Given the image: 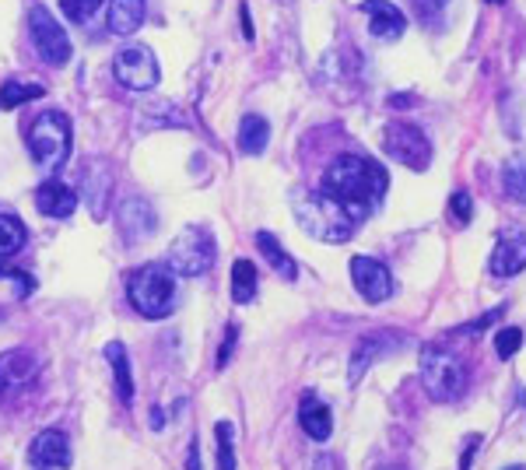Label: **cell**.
<instances>
[{
	"instance_id": "1",
	"label": "cell",
	"mask_w": 526,
	"mask_h": 470,
	"mask_svg": "<svg viewBox=\"0 0 526 470\" xmlns=\"http://www.w3.org/2000/svg\"><path fill=\"white\" fill-rule=\"evenodd\" d=\"M386 186L390 176L376 158H362V155H341L337 162L327 165L323 172V193L334 197L344 211L351 214V221H365L386 197Z\"/></svg>"
},
{
	"instance_id": "2",
	"label": "cell",
	"mask_w": 526,
	"mask_h": 470,
	"mask_svg": "<svg viewBox=\"0 0 526 470\" xmlns=\"http://www.w3.org/2000/svg\"><path fill=\"white\" fill-rule=\"evenodd\" d=\"M127 299L148 320H165L176 309V274L169 264H144L127 278Z\"/></svg>"
},
{
	"instance_id": "3",
	"label": "cell",
	"mask_w": 526,
	"mask_h": 470,
	"mask_svg": "<svg viewBox=\"0 0 526 470\" xmlns=\"http://www.w3.org/2000/svg\"><path fill=\"white\" fill-rule=\"evenodd\" d=\"M295 221L302 225V232H309L320 243H348L351 232H355L351 214L323 190L295 200Z\"/></svg>"
},
{
	"instance_id": "4",
	"label": "cell",
	"mask_w": 526,
	"mask_h": 470,
	"mask_svg": "<svg viewBox=\"0 0 526 470\" xmlns=\"http://www.w3.org/2000/svg\"><path fill=\"white\" fill-rule=\"evenodd\" d=\"M71 137V120L64 113L50 109V113L36 116L29 127V155L36 169L46 172V176L64 169L67 155H71Z\"/></svg>"
},
{
	"instance_id": "5",
	"label": "cell",
	"mask_w": 526,
	"mask_h": 470,
	"mask_svg": "<svg viewBox=\"0 0 526 470\" xmlns=\"http://www.w3.org/2000/svg\"><path fill=\"white\" fill-rule=\"evenodd\" d=\"M421 383L432 393V400L439 404H453L467 390V369L453 351L439 348V344H428L421 348Z\"/></svg>"
},
{
	"instance_id": "6",
	"label": "cell",
	"mask_w": 526,
	"mask_h": 470,
	"mask_svg": "<svg viewBox=\"0 0 526 470\" xmlns=\"http://www.w3.org/2000/svg\"><path fill=\"white\" fill-rule=\"evenodd\" d=\"M169 271L176 278H197V274H207L214 264V235L207 228H183L176 235V243L169 246V257H165Z\"/></svg>"
},
{
	"instance_id": "7",
	"label": "cell",
	"mask_w": 526,
	"mask_h": 470,
	"mask_svg": "<svg viewBox=\"0 0 526 470\" xmlns=\"http://www.w3.org/2000/svg\"><path fill=\"white\" fill-rule=\"evenodd\" d=\"M383 148L393 162L407 165L411 172H425L428 165H432V141H428L418 123H407V120L390 123V127L383 130Z\"/></svg>"
},
{
	"instance_id": "8",
	"label": "cell",
	"mask_w": 526,
	"mask_h": 470,
	"mask_svg": "<svg viewBox=\"0 0 526 470\" xmlns=\"http://www.w3.org/2000/svg\"><path fill=\"white\" fill-rule=\"evenodd\" d=\"M29 36L36 53L50 67H64L71 60V39H67L64 25L57 22L50 8H32L29 11Z\"/></svg>"
},
{
	"instance_id": "9",
	"label": "cell",
	"mask_w": 526,
	"mask_h": 470,
	"mask_svg": "<svg viewBox=\"0 0 526 470\" xmlns=\"http://www.w3.org/2000/svg\"><path fill=\"white\" fill-rule=\"evenodd\" d=\"M113 74L130 92H151V88L158 85V60L155 53H151V46L134 43L127 46V50H120L113 60Z\"/></svg>"
},
{
	"instance_id": "10",
	"label": "cell",
	"mask_w": 526,
	"mask_h": 470,
	"mask_svg": "<svg viewBox=\"0 0 526 470\" xmlns=\"http://www.w3.org/2000/svg\"><path fill=\"white\" fill-rule=\"evenodd\" d=\"M39 376V358L29 348H15L0 355V404L18 400Z\"/></svg>"
},
{
	"instance_id": "11",
	"label": "cell",
	"mask_w": 526,
	"mask_h": 470,
	"mask_svg": "<svg viewBox=\"0 0 526 470\" xmlns=\"http://www.w3.org/2000/svg\"><path fill=\"white\" fill-rule=\"evenodd\" d=\"M32 470H67L71 467V439L60 428H46L32 439L29 446Z\"/></svg>"
},
{
	"instance_id": "12",
	"label": "cell",
	"mask_w": 526,
	"mask_h": 470,
	"mask_svg": "<svg viewBox=\"0 0 526 470\" xmlns=\"http://www.w3.org/2000/svg\"><path fill=\"white\" fill-rule=\"evenodd\" d=\"M351 281L365 295V302H386L393 295V274L386 264L372 257H355L351 260Z\"/></svg>"
},
{
	"instance_id": "13",
	"label": "cell",
	"mask_w": 526,
	"mask_h": 470,
	"mask_svg": "<svg viewBox=\"0 0 526 470\" xmlns=\"http://www.w3.org/2000/svg\"><path fill=\"white\" fill-rule=\"evenodd\" d=\"M362 15L369 18V32L372 39H383V43H393L407 32V18L397 4L390 0H365L362 4Z\"/></svg>"
},
{
	"instance_id": "14",
	"label": "cell",
	"mask_w": 526,
	"mask_h": 470,
	"mask_svg": "<svg viewBox=\"0 0 526 470\" xmlns=\"http://www.w3.org/2000/svg\"><path fill=\"white\" fill-rule=\"evenodd\" d=\"M116 221H120L123 235H127L130 243H137V239H151V235L158 232V214L155 207L148 204V200H123L120 211H116Z\"/></svg>"
},
{
	"instance_id": "15",
	"label": "cell",
	"mask_w": 526,
	"mask_h": 470,
	"mask_svg": "<svg viewBox=\"0 0 526 470\" xmlns=\"http://www.w3.org/2000/svg\"><path fill=\"white\" fill-rule=\"evenodd\" d=\"M491 274L495 278H516L526 267V235L509 232L495 243V253H491Z\"/></svg>"
},
{
	"instance_id": "16",
	"label": "cell",
	"mask_w": 526,
	"mask_h": 470,
	"mask_svg": "<svg viewBox=\"0 0 526 470\" xmlns=\"http://www.w3.org/2000/svg\"><path fill=\"white\" fill-rule=\"evenodd\" d=\"M36 207L46 218H71L74 207H78V193L60 179H46L36 190Z\"/></svg>"
},
{
	"instance_id": "17",
	"label": "cell",
	"mask_w": 526,
	"mask_h": 470,
	"mask_svg": "<svg viewBox=\"0 0 526 470\" xmlns=\"http://www.w3.org/2000/svg\"><path fill=\"white\" fill-rule=\"evenodd\" d=\"M299 425L306 428L309 439L316 442H327L330 432H334V414H330V407L323 404L316 393H306L299 404Z\"/></svg>"
},
{
	"instance_id": "18",
	"label": "cell",
	"mask_w": 526,
	"mask_h": 470,
	"mask_svg": "<svg viewBox=\"0 0 526 470\" xmlns=\"http://www.w3.org/2000/svg\"><path fill=\"white\" fill-rule=\"evenodd\" d=\"M144 22V0H113L109 4V32L113 36H134Z\"/></svg>"
},
{
	"instance_id": "19",
	"label": "cell",
	"mask_w": 526,
	"mask_h": 470,
	"mask_svg": "<svg viewBox=\"0 0 526 470\" xmlns=\"http://www.w3.org/2000/svg\"><path fill=\"white\" fill-rule=\"evenodd\" d=\"M256 246H260V253L267 257V264H271L274 271H278L285 281H295V278H299V267H295V260L288 257V250L278 243V239H274L271 232H256Z\"/></svg>"
},
{
	"instance_id": "20",
	"label": "cell",
	"mask_w": 526,
	"mask_h": 470,
	"mask_svg": "<svg viewBox=\"0 0 526 470\" xmlns=\"http://www.w3.org/2000/svg\"><path fill=\"white\" fill-rule=\"evenodd\" d=\"M271 141V123L263 120V116H246L239 123V151L242 155H263Z\"/></svg>"
},
{
	"instance_id": "21",
	"label": "cell",
	"mask_w": 526,
	"mask_h": 470,
	"mask_svg": "<svg viewBox=\"0 0 526 470\" xmlns=\"http://www.w3.org/2000/svg\"><path fill=\"white\" fill-rule=\"evenodd\" d=\"M106 358L113 365V376H116V390H120V400L130 404L134 400V372H130V358H127V348L120 341L106 344Z\"/></svg>"
},
{
	"instance_id": "22",
	"label": "cell",
	"mask_w": 526,
	"mask_h": 470,
	"mask_svg": "<svg viewBox=\"0 0 526 470\" xmlns=\"http://www.w3.org/2000/svg\"><path fill=\"white\" fill-rule=\"evenodd\" d=\"M25 250V225L15 214L0 211V257H15Z\"/></svg>"
},
{
	"instance_id": "23",
	"label": "cell",
	"mask_w": 526,
	"mask_h": 470,
	"mask_svg": "<svg viewBox=\"0 0 526 470\" xmlns=\"http://www.w3.org/2000/svg\"><path fill=\"white\" fill-rule=\"evenodd\" d=\"M256 295V267L249 264V260H235L232 264V299L239 302V306H246V302H253Z\"/></svg>"
},
{
	"instance_id": "24",
	"label": "cell",
	"mask_w": 526,
	"mask_h": 470,
	"mask_svg": "<svg viewBox=\"0 0 526 470\" xmlns=\"http://www.w3.org/2000/svg\"><path fill=\"white\" fill-rule=\"evenodd\" d=\"M502 186L512 200L526 204V155H512L502 169Z\"/></svg>"
},
{
	"instance_id": "25",
	"label": "cell",
	"mask_w": 526,
	"mask_h": 470,
	"mask_svg": "<svg viewBox=\"0 0 526 470\" xmlns=\"http://www.w3.org/2000/svg\"><path fill=\"white\" fill-rule=\"evenodd\" d=\"M46 88L43 85H22V81H8L0 85V109H18L32 99H43Z\"/></svg>"
},
{
	"instance_id": "26",
	"label": "cell",
	"mask_w": 526,
	"mask_h": 470,
	"mask_svg": "<svg viewBox=\"0 0 526 470\" xmlns=\"http://www.w3.org/2000/svg\"><path fill=\"white\" fill-rule=\"evenodd\" d=\"M218 470H235V428L228 421H218Z\"/></svg>"
},
{
	"instance_id": "27",
	"label": "cell",
	"mask_w": 526,
	"mask_h": 470,
	"mask_svg": "<svg viewBox=\"0 0 526 470\" xmlns=\"http://www.w3.org/2000/svg\"><path fill=\"white\" fill-rule=\"evenodd\" d=\"M60 11L74 25H92V18L102 11V0H60Z\"/></svg>"
},
{
	"instance_id": "28",
	"label": "cell",
	"mask_w": 526,
	"mask_h": 470,
	"mask_svg": "<svg viewBox=\"0 0 526 470\" xmlns=\"http://www.w3.org/2000/svg\"><path fill=\"white\" fill-rule=\"evenodd\" d=\"M376 355H379V337H369V341L358 344L355 358H351V383L362 379V369H369V365L376 362Z\"/></svg>"
},
{
	"instance_id": "29",
	"label": "cell",
	"mask_w": 526,
	"mask_h": 470,
	"mask_svg": "<svg viewBox=\"0 0 526 470\" xmlns=\"http://www.w3.org/2000/svg\"><path fill=\"white\" fill-rule=\"evenodd\" d=\"M414 11L425 25H442L449 11V0H414Z\"/></svg>"
},
{
	"instance_id": "30",
	"label": "cell",
	"mask_w": 526,
	"mask_h": 470,
	"mask_svg": "<svg viewBox=\"0 0 526 470\" xmlns=\"http://www.w3.org/2000/svg\"><path fill=\"white\" fill-rule=\"evenodd\" d=\"M495 348H498V358H512L519 348H523V330H519V327H505V330H498Z\"/></svg>"
},
{
	"instance_id": "31",
	"label": "cell",
	"mask_w": 526,
	"mask_h": 470,
	"mask_svg": "<svg viewBox=\"0 0 526 470\" xmlns=\"http://www.w3.org/2000/svg\"><path fill=\"white\" fill-rule=\"evenodd\" d=\"M449 211H453V218L460 221V225H467V221L474 218V200H470V193L456 190L453 197H449Z\"/></svg>"
},
{
	"instance_id": "32",
	"label": "cell",
	"mask_w": 526,
	"mask_h": 470,
	"mask_svg": "<svg viewBox=\"0 0 526 470\" xmlns=\"http://www.w3.org/2000/svg\"><path fill=\"white\" fill-rule=\"evenodd\" d=\"M498 313H502V309H491V313H484V316H477V320H474V323H467V327H456V330H453V337H467V334H481V330H484V327H488V323H491V320H495V316H498Z\"/></svg>"
},
{
	"instance_id": "33",
	"label": "cell",
	"mask_w": 526,
	"mask_h": 470,
	"mask_svg": "<svg viewBox=\"0 0 526 470\" xmlns=\"http://www.w3.org/2000/svg\"><path fill=\"white\" fill-rule=\"evenodd\" d=\"M235 337H239V330L228 327V337L221 341V351H218V369H225V362L232 358V348H235Z\"/></svg>"
},
{
	"instance_id": "34",
	"label": "cell",
	"mask_w": 526,
	"mask_h": 470,
	"mask_svg": "<svg viewBox=\"0 0 526 470\" xmlns=\"http://www.w3.org/2000/svg\"><path fill=\"white\" fill-rule=\"evenodd\" d=\"M481 446V435H474V439L467 442V449H463V456H460V470H467L470 467V456H474V449Z\"/></svg>"
},
{
	"instance_id": "35",
	"label": "cell",
	"mask_w": 526,
	"mask_h": 470,
	"mask_svg": "<svg viewBox=\"0 0 526 470\" xmlns=\"http://www.w3.org/2000/svg\"><path fill=\"white\" fill-rule=\"evenodd\" d=\"M186 470H200V442H190V460H186Z\"/></svg>"
},
{
	"instance_id": "36",
	"label": "cell",
	"mask_w": 526,
	"mask_h": 470,
	"mask_svg": "<svg viewBox=\"0 0 526 470\" xmlns=\"http://www.w3.org/2000/svg\"><path fill=\"white\" fill-rule=\"evenodd\" d=\"M242 29H246V39H253V25H249V15H246V4H242Z\"/></svg>"
},
{
	"instance_id": "37",
	"label": "cell",
	"mask_w": 526,
	"mask_h": 470,
	"mask_svg": "<svg viewBox=\"0 0 526 470\" xmlns=\"http://www.w3.org/2000/svg\"><path fill=\"white\" fill-rule=\"evenodd\" d=\"M386 470H404V467H386Z\"/></svg>"
},
{
	"instance_id": "38",
	"label": "cell",
	"mask_w": 526,
	"mask_h": 470,
	"mask_svg": "<svg viewBox=\"0 0 526 470\" xmlns=\"http://www.w3.org/2000/svg\"><path fill=\"white\" fill-rule=\"evenodd\" d=\"M491 4H498V0H491Z\"/></svg>"
},
{
	"instance_id": "39",
	"label": "cell",
	"mask_w": 526,
	"mask_h": 470,
	"mask_svg": "<svg viewBox=\"0 0 526 470\" xmlns=\"http://www.w3.org/2000/svg\"><path fill=\"white\" fill-rule=\"evenodd\" d=\"M523 400H526V397H523Z\"/></svg>"
}]
</instances>
